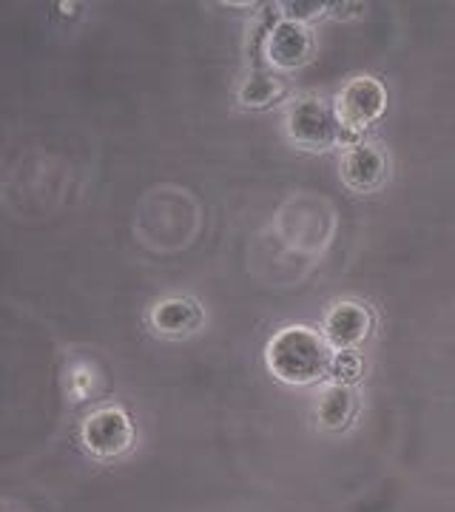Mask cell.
Wrapping results in <instances>:
<instances>
[{
  "label": "cell",
  "instance_id": "cell-2",
  "mask_svg": "<svg viewBox=\"0 0 455 512\" xmlns=\"http://www.w3.org/2000/svg\"><path fill=\"white\" fill-rule=\"evenodd\" d=\"M285 134L293 146L305 148V151H328L339 143L342 126H339L336 109L325 100L302 97V100H293L285 111Z\"/></svg>",
  "mask_w": 455,
  "mask_h": 512
},
{
  "label": "cell",
  "instance_id": "cell-1",
  "mask_svg": "<svg viewBox=\"0 0 455 512\" xmlns=\"http://www.w3.org/2000/svg\"><path fill=\"white\" fill-rule=\"evenodd\" d=\"M330 345L316 330L282 328L268 342V367L279 382L313 384L330 370Z\"/></svg>",
  "mask_w": 455,
  "mask_h": 512
},
{
  "label": "cell",
  "instance_id": "cell-4",
  "mask_svg": "<svg viewBox=\"0 0 455 512\" xmlns=\"http://www.w3.org/2000/svg\"><path fill=\"white\" fill-rule=\"evenodd\" d=\"M313 49H316L313 35L299 20L282 18L279 23H273L265 35V60L273 69H282V72L302 69L305 63H310Z\"/></svg>",
  "mask_w": 455,
  "mask_h": 512
},
{
  "label": "cell",
  "instance_id": "cell-6",
  "mask_svg": "<svg viewBox=\"0 0 455 512\" xmlns=\"http://www.w3.org/2000/svg\"><path fill=\"white\" fill-rule=\"evenodd\" d=\"M370 333V313L356 302H339L325 316V342L336 350L356 348Z\"/></svg>",
  "mask_w": 455,
  "mask_h": 512
},
{
  "label": "cell",
  "instance_id": "cell-7",
  "mask_svg": "<svg viewBox=\"0 0 455 512\" xmlns=\"http://www.w3.org/2000/svg\"><path fill=\"white\" fill-rule=\"evenodd\" d=\"M339 168L345 185L353 191H373L387 180V157L376 146H350Z\"/></svg>",
  "mask_w": 455,
  "mask_h": 512
},
{
  "label": "cell",
  "instance_id": "cell-3",
  "mask_svg": "<svg viewBox=\"0 0 455 512\" xmlns=\"http://www.w3.org/2000/svg\"><path fill=\"white\" fill-rule=\"evenodd\" d=\"M384 106H387V92H384L382 83L373 80V77L350 80L345 89L339 92L336 103H333L339 126H342V131H350V134L373 126L384 114Z\"/></svg>",
  "mask_w": 455,
  "mask_h": 512
},
{
  "label": "cell",
  "instance_id": "cell-5",
  "mask_svg": "<svg viewBox=\"0 0 455 512\" xmlns=\"http://www.w3.org/2000/svg\"><path fill=\"white\" fill-rule=\"evenodd\" d=\"M83 441L94 456L111 458L126 453L134 441V427L123 410L117 407H103L91 413L83 424Z\"/></svg>",
  "mask_w": 455,
  "mask_h": 512
},
{
  "label": "cell",
  "instance_id": "cell-12",
  "mask_svg": "<svg viewBox=\"0 0 455 512\" xmlns=\"http://www.w3.org/2000/svg\"><path fill=\"white\" fill-rule=\"evenodd\" d=\"M285 9H293L288 18L291 20H299V23H305L308 18H313V15H322V3H288Z\"/></svg>",
  "mask_w": 455,
  "mask_h": 512
},
{
  "label": "cell",
  "instance_id": "cell-8",
  "mask_svg": "<svg viewBox=\"0 0 455 512\" xmlns=\"http://www.w3.org/2000/svg\"><path fill=\"white\" fill-rule=\"evenodd\" d=\"M151 322L160 333L168 336H182V333H194L202 325V311L197 302L191 299H182V296H171L160 302L154 311H151Z\"/></svg>",
  "mask_w": 455,
  "mask_h": 512
},
{
  "label": "cell",
  "instance_id": "cell-9",
  "mask_svg": "<svg viewBox=\"0 0 455 512\" xmlns=\"http://www.w3.org/2000/svg\"><path fill=\"white\" fill-rule=\"evenodd\" d=\"M282 94V83L271 74H251L242 86H239V103L251 106V109H265Z\"/></svg>",
  "mask_w": 455,
  "mask_h": 512
},
{
  "label": "cell",
  "instance_id": "cell-11",
  "mask_svg": "<svg viewBox=\"0 0 455 512\" xmlns=\"http://www.w3.org/2000/svg\"><path fill=\"white\" fill-rule=\"evenodd\" d=\"M359 356L353 353V350H339L333 359H330V370L328 373H333L339 382L345 379V382H353L356 376H359Z\"/></svg>",
  "mask_w": 455,
  "mask_h": 512
},
{
  "label": "cell",
  "instance_id": "cell-10",
  "mask_svg": "<svg viewBox=\"0 0 455 512\" xmlns=\"http://www.w3.org/2000/svg\"><path fill=\"white\" fill-rule=\"evenodd\" d=\"M350 416H353V396H350V390L342 387V384L330 387L328 393L322 396V402H319V419H322V424L342 427Z\"/></svg>",
  "mask_w": 455,
  "mask_h": 512
}]
</instances>
